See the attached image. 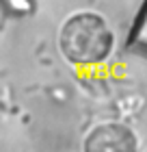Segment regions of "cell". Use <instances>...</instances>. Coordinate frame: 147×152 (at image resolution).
<instances>
[{
	"label": "cell",
	"instance_id": "cell-1",
	"mask_svg": "<svg viewBox=\"0 0 147 152\" xmlns=\"http://www.w3.org/2000/svg\"><path fill=\"white\" fill-rule=\"evenodd\" d=\"M115 48V33L100 13L76 11L59 28V50L74 67L106 63Z\"/></svg>",
	"mask_w": 147,
	"mask_h": 152
},
{
	"label": "cell",
	"instance_id": "cell-2",
	"mask_svg": "<svg viewBox=\"0 0 147 152\" xmlns=\"http://www.w3.org/2000/svg\"><path fill=\"white\" fill-rule=\"evenodd\" d=\"M138 137L121 122H102L87 133L82 152H138Z\"/></svg>",
	"mask_w": 147,
	"mask_h": 152
}]
</instances>
